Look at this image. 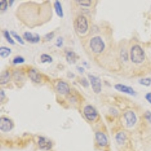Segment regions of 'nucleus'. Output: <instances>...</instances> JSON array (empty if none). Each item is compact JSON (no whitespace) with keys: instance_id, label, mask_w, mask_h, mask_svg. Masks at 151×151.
Wrapping results in <instances>:
<instances>
[{"instance_id":"nucleus-16","label":"nucleus","mask_w":151,"mask_h":151,"mask_svg":"<svg viewBox=\"0 0 151 151\" xmlns=\"http://www.w3.org/2000/svg\"><path fill=\"white\" fill-rule=\"evenodd\" d=\"M126 140V135L124 132H119L116 136V141L119 144H123Z\"/></svg>"},{"instance_id":"nucleus-11","label":"nucleus","mask_w":151,"mask_h":151,"mask_svg":"<svg viewBox=\"0 0 151 151\" xmlns=\"http://www.w3.org/2000/svg\"><path fill=\"white\" fill-rule=\"evenodd\" d=\"M57 91H58L60 94H67L70 92V86L66 82L60 81L57 86Z\"/></svg>"},{"instance_id":"nucleus-10","label":"nucleus","mask_w":151,"mask_h":151,"mask_svg":"<svg viewBox=\"0 0 151 151\" xmlns=\"http://www.w3.org/2000/svg\"><path fill=\"white\" fill-rule=\"evenodd\" d=\"M39 145L40 148L43 150H50L52 147V143L50 140L47 139L44 137H40L39 138Z\"/></svg>"},{"instance_id":"nucleus-21","label":"nucleus","mask_w":151,"mask_h":151,"mask_svg":"<svg viewBox=\"0 0 151 151\" xmlns=\"http://www.w3.org/2000/svg\"><path fill=\"white\" fill-rule=\"evenodd\" d=\"M3 34H4V36H5V38L6 39V40H7V41L9 42L10 44H12V45H13V44H14V40H12V37L10 36V34H9V31L5 30V31H4Z\"/></svg>"},{"instance_id":"nucleus-15","label":"nucleus","mask_w":151,"mask_h":151,"mask_svg":"<svg viewBox=\"0 0 151 151\" xmlns=\"http://www.w3.org/2000/svg\"><path fill=\"white\" fill-rule=\"evenodd\" d=\"M55 9L58 16H59L60 17H62L64 16V12H63V9H62L61 4H60V2L59 1H55Z\"/></svg>"},{"instance_id":"nucleus-3","label":"nucleus","mask_w":151,"mask_h":151,"mask_svg":"<svg viewBox=\"0 0 151 151\" xmlns=\"http://www.w3.org/2000/svg\"><path fill=\"white\" fill-rule=\"evenodd\" d=\"M88 27V24L87 19L83 15H79L76 19L75 21V28L79 33L84 34L86 33Z\"/></svg>"},{"instance_id":"nucleus-9","label":"nucleus","mask_w":151,"mask_h":151,"mask_svg":"<svg viewBox=\"0 0 151 151\" xmlns=\"http://www.w3.org/2000/svg\"><path fill=\"white\" fill-rule=\"evenodd\" d=\"M114 88H115L116 90H118L119 91H121V92L126 93V94H131V95H134V94H135V91H134V89H133L132 87L125 86V85L116 84L115 85Z\"/></svg>"},{"instance_id":"nucleus-17","label":"nucleus","mask_w":151,"mask_h":151,"mask_svg":"<svg viewBox=\"0 0 151 151\" xmlns=\"http://www.w3.org/2000/svg\"><path fill=\"white\" fill-rule=\"evenodd\" d=\"M11 54V49L7 47H1L0 48V55L2 58H5L9 56Z\"/></svg>"},{"instance_id":"nucleus-14","label":"nucleus","mask_w":151,"mask_h":151,"mask_svg":"<svg viewBox=\"0 0 151 151\" xmlns=\"http://www.w3.org/2000/svg\"><path fill=\"white\" fill-rule=\"evenodd\" d=\"M66 59H67V61L70 64H75L76 60V54L73 52H67V55H66Z\"/></svg>"},{"instance_id":"nucleus-12","label":"nucleus","mask_w":151,"mask_h":151,"mask_svg":"<svg viewBox=\"0 0 151 151\" xmlns=\"http://www.w3.org/2000/svg\"><path fill=\"white\" fill-rule=\"evenodd\" d=\"M24 38L27 41L31 43H37L38 42H40V37L38 34H36L33 36L32 33H29V32H26L24 34Z\"/></svg>"},{"instance_id":"nucleus-20","label":"nucleus","mask_w":151,"mask_h":151,"mask_svg":"<svg viewBox=\"0 0 151 151\" xmlns=\"http://www.w3.org/2000/svg\"><path fill=\"white\" fill-rule=\"evenodd\" d=\"M140 84L145 86H149L151 85V79L150 78H144L139 80Z\"/></svg>"},{"instance_id":"nucleus-18","label":"nucleus","mask_w":151,"mask_h":151,"mask_svg":"<svg viewBox=\"0 0 151 151\" xmlns=\"http://www.w3.org/2000/svg\"><path fill=\"white\" fill-rule=\"evenodd\" d=\"M10 79V74L8 71H5L1 75V84H5L9 82Z\"/></svg>"},{"instance_id":"nucleus-23","label":"nucleus","mask_w":151,"mask_h":151,"mask_svg":"<svg viewBox=\"0 0 151 151\" xmlns=\"http://www.w3.org/2000/svg\"><path fill=\"white\" fill-rule=\"evenodd\" d=\"M11 33H12V36H13L14 38H15V40H17V41L19 43H21V44H22V45H24V40H23L22 39H21V36H18V35H17L16 33H14V31H12V32H11Z\"/></svg>"},{"instance_id":"nucleus-31","label":"nucleus","mask_w":151,"mask_h":151,"mask_svg":"<svg viewBox=\"0 0 151 151\" xmlns=\"http://www.w3.org/2000/svg\"><path fill=\"white\" fill-rule=\"evenodd\" d=\"M77 68L79 69V72H82V73L84 72V70H83V68H82V67H77Z\"/></svg>"},{"instance_id":"nucleus-22","label":"nucleus","mask_w":151,"mask_h":151,"mask_svg":"<svg viewBox=\"0 0 151 151\" xmlns=\"http://www.w3.org/2000/svg\"><path fill=\"white\" fill-rule=\"evenodd\" d=\"M24 60H24L23 57L16 56L15 58L13 59L12 62H13V64H22V63H24Z\"/></svg>"},{"instance_id":"nucleus-29","label":"nucleus","mask_w":151,"mask_h":151,"mask_svg":"<svg viewBox=\"0 0 151 151\" xmlns=\"http://www.w3.org/2000/svg\"><path fill=\"white\" fill-rule=\"evenodd\" d=\"M145 98H146L147 101L149 103L151 104V92L147 93L146 95H145Z\"/></svg>"},{"instance_id":"nucleus-26","label":"nucleus","mask_w":151,"mask_h":151,"mask_svg":"<svg viewBox=\"0 0 151 151\" xmlns=\"http://www.w3.org/2000/svg\"><path fill=\"white\" fill-rule=\"evenodd\" d=\"M144 117H145V119H146L148 122L151 123V112L147 111L145 113V114H144Z\"/></svg>"},{"instance_id":"nucleus-8","label":"nucleus","mask_w":151,"mask_h":151,"mask_svg":"<svg viewBox=\"0 0 151 151\" xmlns=\"http://www.w3.org/2000/svg\"><path fill=\"white\" fill-rule=\"evenodd\" d=\"M95 138H96L97 143L101 147H105L108 144V139L106 136L104 134L103 132H98L95 133Z\"/></svg>"},{"instance_id":"nucleus-5","label":"nucleus","mask_w":151,"mask_h":151,"mask_svg":"<svg viewBox=\"0 0 151 151\" xmlns=\"http://www.w3.org/2000/svg\"><path fill=\"white\" fill-rule=\"evenodd\" d=\"M90 79V82H91V86H92V89L94 91V93L98 94V93L101 92V79H99L97 76H94L89 75L88 76Z\"/></svg>"},{"instance_id":"nucleus-30","label":"nucleus","mask_w":151,"mask_h":151,"mask_svg":"<svg viewBox=\"0 0 151 151\" xmlns=\"http://www.w3.org/2000/svg\"><path fill=\"white\" fill-rule=\"evenodd\" d=\"M5 93H4V91H1V101H3V98H4V95H5Z\"/></svg>"},{"instance_id":"nucleus-28","label":"nucleus","mask_w":151,"mask_h":151,"mask_svg":"<svg viewBox=\"0 0 151 151\" xmlns=\"http://www.w3.org/2000/svg\"><path fill=\"white\" fill-rule=\"evenodd\" d=\"M54 36H55L54 33H48V34L45 35V38L47 40H51L52 38L54 37Z\"/></svg>"},{"instance_id":"nucleus-2","label":"nucleus","mask_w":151,"mask_h":151,"mask_svg":"<svg viewBox=\"0 0 151 151\" xmlns=\"http://www.w3.org/2000/svg\"><path fill=\"white\" fill-rule=\"evenodd\" d=\"M90 47L94 53H101L105 48V45L102 39L99 36H94L90 41Z\"/></svg>"},{"instance_id":"nucleus-6","label":"nucleus","mask_w":151,"mask_h":151,"mask_svg":"<svg viewBox=\"0 0 151 151\" xmlns=\"http://www.w3.org/2000/svg\"><path fill=\"white\" fill-rule=\"evenodd\" d=\"M13 128V123L9 119L6 117H2L0 119V129L2 132H9Z\"/></svg>"},{"instance_id":"nucleus-13","label":"nucleus","mask_w":151,"mask_h":151,"mask_svg":"<svg viewBox=\"0 0 151 151\" xmlns=\"http://www.w3.org/2000/svg\"><path fill=\"white\" fill-rule=\"evenodd\" d=\"M28 75H29V77L33 82H35V83H40V81H41V76H40V74L35 69H31V70H29V72H28Z\"/></svg>"},{"instance_id":"nucleus-27","label":"nucleus","mask_w":151,"mask_h":151,"mask_svg":"<svg viewBox=\"0 0 151 151\" xmlns=\"http://www.w3.org/2000/svg\"><path fill=\"white\" fill-rule=\"evenodd\" d=\"M56 45L58 47H61V45H63V38L60 36V37H58L57 39Z\"/></svg>"},{"instance_id":"nucleus-25","label":"nucleus","mask_w":151,"mask_h":151,"mask_svg":"<svg viewBox=\"0 0 151 151\" xmlns=\"http://www.w3.org/2000/svg\"><path fill=\"white\" fill-rule=\"evenodd\" d=\"M7 1L6 0H1L0 1V9H1V11H5L6 9H7Z\"/></svg>"},{"instance_id":"nucleus-4","label":"nucleus","mask_w":151,"mask_h":151,"mask_svg":"<svg viewBox=\"0 0 151 151\" xmlns=\"http://www.w3.org/2000/svg\"><path fill=\"white\" fill-rule=\"evenodd\" d=\"M83 112H84L85 116L90 121L94 120L96 119L97 116H98L97 110L91 105H87V106H85Z\"/></svg>"},{"instance_id":"nucleus-7","label":"nucleus","mask_w":151,"mask_h":151,"mask_svg":"<svg viewBox=\"0 0 151 151\" xmlns=\"http://www.w3.org/2000/svg\"><path fill=\"white\" fill-rule=\"evenodd\" d=\"M124 117H125V121H126V124H127V126L129 128L134 126V124L137 122V118H136L135 114H134L132 111L126 112V113L124 114Z\"/></svg>"},{"instance_id":"nucleus-24","label":"nucleus","mask_w":151,"mask_h":151,"mask_svg":"<svg viewBox=\"0 0 151 151\" xmlns=\"http://www.w3.org/2000/svg\"><path fill=\"white\" fill-rule=\"evenodd\" d=\"M76 2H77V3H79V5H84V6H89L91 4V1H90V0H77V1H76Z\"/></svg>"},{"instance_id":"nucleus-1","label":"nucleus","mask_w":151,"mask_h":151,"mask_svg":"<svg viewBox=\"0 0 151 151\" xmlns=\"http://www.w3.org/2000/svg\"><path fill=\"white\" fill-rule=\"evenodd\" d=\"M130 55L132 61L135 64H141L145 58V54H144V50L138 45H134L132 46Z\"/></svg>"},{"instance_id":"nucleus-19","label":"nucleus","mask_w":151,"mask_h":151,"mask_svg":"<svg viewBox=\"0 0 151 151\" xmlns=\"http://www.w3.org/2000/svg\"><path fill=\"white\" fill-rule=\"evenodd\" d=\"M41 62L42 63H52V57L50 55H47V54H43L41 55Z\"/></svg>"}]
</instances>
